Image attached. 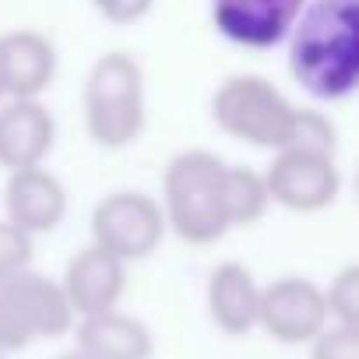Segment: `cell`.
I'll list each match as a JSON object with an SVG mask.
<instances>
[{
	"label": "cell",
	"mask_w": 359,
	"mask_h": 359,
	"mask_svg": "<svg viewBox=\"0 0 359 359\" xmlns=\"http://www.w3.org/2000/svg\"><path fill=\"white\" fill-rule=\"evenodd\" d=\"M289 71L324 102L348 99L359 81V0H306L285 36Z\"/></svg>",
	"instance_id": "6da1fadb"
},
{
	"label": "cell",
	"mask_w": 359,
	"mask_h": 359,
	"mask_svg": "<svg viewBox=\"0 0 359 359\" xmlns=\"http://www.w3.org/2000/svg\"><path fill=\"white\" fill-rule=\"evenodd\" d=\"M226 162L215 151L191 148L169 158L162 176V219L184 243L208 247L229 233L222 205Z\"/></svg>",
	"instance_id": "7a4b0ae2"
},
{
	"label": "cell",
	"mask_w": 359,
	"mask_h": 359,
	"mask_svg": "<svg viewBox=\"0 0 359 359\" xmlns=\"http://www.w3.org/2000/svg\"><path fill=\"white\" fill-rule=\"evenodd\" d=\"M85 130L99 148H127L144 130V71L130 53H106L85 78Z\"/></svg>",
	"instance_id": "3957f363"
},
{
	"label": "cell",
	"mask_w": 359,
	"mask_h": 359,
	"mask_svg": "<svg viewBox=\"0 0 359 359\" xmlns=\"http://www.w3.org/2000/svg\"><path fill=\"white\" fill-rule=\"evenodd\" d=\"M212 120L243 144L278 151L292 141L296 106L264 74H233L212 95Z\"/></svg>",
	"instance_id": "277c9868"
},
{
	"label": "cell",
	"mask_w": 359,
	"mask_h": 359,
	"mask_svg": "<svg viewBox=\"0 0 359 359\" xmlns=\"http://www.w3.org/2000/svg\"><path fill=\"white\" fill-rule=\"evenodd\" d=\"M74 320L60 282L32 268L0 282V352H22L32 341L60 338Z\"/></svg>",
	"instance_id": "5b68a950"
},
{
	"label": "cell",
	"mask_w": 359,
	"mask_h": 359,
	"mask_svg": "<svg viewBox=\"0 0 359 359\" xmlns=\"http://www.w3.org/2000/svg\"><path fill=\"white\" fill-rule=\"evenodd\" d=\"M162 236V208L141 191H113L92 208V247L113 254L123 264L151 257Z\"/></svg>",
	"instance_id": "8992f818"
},
{
	"label": "cell",
	"mask_w": 359,
	"mask_h": 359,
	"mask_svg": "<svg viewBox=\"0 0 359 359\" xmlns=\"http://www.w3.org/2000/svg\"><path fill=\"white\" fill-rule=\"evenodd\" d=\"M271 205L289 212H324L341 194V169L334 155L310 151V148H278L271 165L261 172Z\"/></svg>",
	"instance_id": "52a82bcc"
},
{
	"label": "cell",
	"mask_w": 359,
	"mask_h": 359,
	"mask_svg": "<svg viewBox=\"0 0 359 359\" xmlns=\"http://www.w3.org/2000/svg\"><path fill=\"white\" fill-rule=\"evenodd\" d=\"M324 289L299 275H282L261 285L257 327L282 345H306L320 327H327Z\"/></svg>",
	"instance_id": "ba28073f"
},
{
	"label": "cell",
	"mask_w": 359,
	"mask_h": 359,
	"mask_svg": "<svg viewBox=\"0 0 359 359\" xmlns=\"http://www.w3.org/2000/svg\"><path fill=\"white\" fill-rule=\"evenodd\" d=\"M306 0H212V25L236 46L271 50L285 43Z\"/></svg>",
	"instance_id": "9c48e42d"
},
{
	"label": "cell",
	"mask_w": 359,
	"mask_h": 359,
	"mask_svg": "<svg viewBox=\"0 0 359 359\" xmlns=\"http://www.w3.org/2000/svg\"><path fill=\"white\" fill-rule=\"evenodd\" d=\"M4 208H8L11 226H18L29 236H43V233H53L64 222L67 191L60 184V176H53L46 165L15 169V172H8Z\"/></svg>",
	"instance_id": "30bf717a"
},
{
	"label": "cell",
	"mask_w": 359,
	"mask_h": 359,
	"mask_svg": "<svg viewBox=\"0 0 359 359\" xmlns=\"http://www.w3.org/2000/svg\"><path fill=\"white\" fill-rule=\"evenodd\" d=\"M57 144V120L39 99H8L0 102V169H29Z\"/></svg>",
	"instance_id": "8fae6325"
},
{
	"label": "cell",
	"mask_w": 359,
	"mask_h": 359,
	"mask_svg": "<svg viewBox=\"0 0 359 359\" xmlns=\"http://www.w3.org/2000/svg\"><path fill=\"white\" fill-rule=\"evenodd\" d=\"M60 289L74 310V317H92L116 310L123 289H127V264L99 247H85L67 261V271L60 278Z\"/></svg>",
	"instance_id": "7c38bea8"
},
{
	"label": "cell",
	"mask_w": 359,
	"mask_h": 359,
	"mask_svg": "<svg viewBox=\"0 0 359 359\" xmlns=\"http://www.w3.org/2000/svg\"><path fill=\"white\" fill-rule=\"evenodd\" d=\"M57 78V50L36 29L0 36V92L4 99H39Z\"/></svg>",
	"instance_id": "4fadbf2b"
},
{
	"label": "cell",
	"mask_w": 359,
	"mask_h": 359,
	"mask_svg": "<svg viewBox=\"0 0 359 359\" xmlns=\"http://www.w3.org/2000/svg\"><path fill=\"white\" fill-rule=\"evenodd\" d=\"M208 317L222 334H247L257 327V299H261V285L254 278V271L240 261H222L212 275H208Z\"/></svg>",
	"instance_id": "5bb4252c"
},
{
	"label": "cell",
	"mask_w": 359,
	"mask_h": 359,
	"mask_svg": "<svg viewBox=\"0 0 359 359\" xmlns=\"http://www.w3.org/2000/svg\"><path fill=\"white\" fill-rule=\"evenodd\" d=\"M78 348L92 359H151L155 338L144 320L106 310L92 317H78Z\"/></svg>",
	"instance_id": "9a60e30c"
},
{
	"label": "cell",
	"mask_w": 359,
	"mask_h": 359,
	"mask_svg": "<svg viewBox=\"0 0 359 359\" xmlns=\"http://www.w3.org/2000/svg\"><path fill=\"white\" fill-rule=\"evenodd\" d=\"M222 205H226V222L229 229L236 226H254L264 219V212L271 208L264 176L247 169V165H229L226 162V176H222Z\"/></svg>",
	"instance_id": "2e32d148"
},
{
	"label": "cell",
	"mask_w": 359,
	"mask_h": 359,
	"mask_svg": "<svg viewBox=\"0 0 359 359\" xmlns=\"http://www.w3.org/2000/svg\"><path fill=\"white\" fill-rule=\"evenodd\" d=\"M324 306H327V320L359 327V268L355 264L341 268L331 278V285L324 289Z\"/></svg>",
	"instance_id": "e0dca14e"
},
{
	"label": "cell",
	"mask_w": 359,
	"mask_h": 359,
	"mask_svg": "<svg viewBox=\"0 0 359 359\" xmlns=\"http://www.w3.org/2000/svg\"><path fill=\"white\" fill-rule=\"evenodd\" d=\"M292 148H310V151H324V155H334L338 148V130L334 123L317 113V109H296V127H292ZM285 144V148H289Z\"/></svg>",
	"instance_id": "ac0fdd59"
},
{
	"label": "cell",
	"mask_w": 359,
	"mask_h": 359,
	"mask_svg": "<svg viewBox=\"0 0 359 359\" xmlns=\"http://www.w3.org/2000/svg\"><path fill=\"white\" fill-rule=\"evenodd\" d=\"M306 345H310V359H359V327L327 324Z\"/></svg>",
	"instance_id": "d6986e66"
},
{
	"label": "cell",
	"mask_w": 359,
	"mask_h": 359,
	"mask_svg": "<svg viewBox=\"0 0 359 359\" xmlns=\"http://www.w3.org/2000/svg\"><path fill=\"white\" fill-rule=\"evenodd\" d=\"M29 268H32V236L4 219L0 222V282Z\"/></svg>",
	"instance_id": "ffe728a7"
},
{
	"label": "cell",
	"mask_w": 359,
	"mask_h": 359,
	"mask_svg": "<svg viewBox=\"0 0 359 359\" xmlns=\"http://www.w3.org/2000/svg\"><path fill=\"white\" fill-rule=\"evenodd\" d=\"M92 4L109 25H134L151 11L155 0H92Z\"/></svg>",
	"instance_id": "44dd1931"
},
{
	"label": "cell",
	"mask_w": 359,
	"mask_h": 359,
	"mask_svg": "<svg viewBox=\"0 0 359 359\" xmlns=\"http://www.w3.org/2000/svg\"><path fill=\"white\" fill-rule=\"evenodd\" d=\"M57 359H92V355H85L81 348H74V352H64V355H57Z\"/></svg>",
	"instance_id": "7402d4cb"
},
{
	"label": "cell",
	"mask_w": 359,
	"mask_h": 359,
	"mask_svg": "<svg viewBox=\"0 0 359 359\" xmlns=\"http://www.w3.org/2000/svg\"><path fill=\"white\" fill-rule=\"evenodd\" d=\"M0 359H4V352H0Z\"/></svg>",
	"instance_id": "603a6c76"
},
{
	"label": "cell",
	"mask_w": 359,
	"mask_h": 359,
	"mask_svg": "<svg viewBox=\"0 0 359 359\" xmlns=\"http://www.w3.org/2000/svg\"><path fill=\"white\" fill-rule=\"evenodd\" d=\"M0 99H4V92H0Z\"/></svg>",
	"instance_id": "cb8c5ba5"
}]
</instances>
